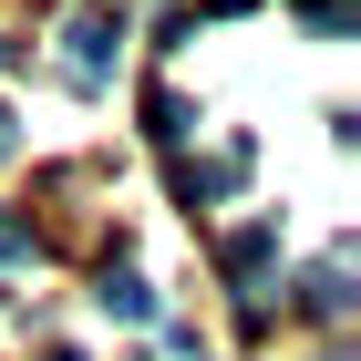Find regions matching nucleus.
I'll list each match as a JSON object with an SVG mask.
<instances>
[{"label": "nucleus", "mask_w": 361, "mask_h": 361, "mask_svg": "<svg viewBox=\"0 0 361 361\" xmlns=\"http://www.w3.org/2000/svg\"><path fill=\"white\" fill-rule=\"evenodd\" d=\"M238 176H248V145H227L217 166H186V176H176V196H186V207H217V196L238 186Z\"/></svg>", "instance_id": "f03ea898"}, {"label": "nucleus", "mask_w": 361, "mask_h": 361, "mask_svg": "<svg viewBox=\"0 0 361 361\" xmlns=\"http://www.w3.org/2000/svg\"><path fill=\"white\" fill-rule=\"evenodd\" d=\"M0 258H31V227L21 217H0Z\"/></svg>", "instance_id": "6e6552de"}, {"label": "nucleus", "mask_w": 361, "mask_h": 361, "mask_svg": "<svg viewBox=\"0 0 361 361\" xmlns=\"http://www.w3.org/2000/svg\"><path fill=\"white\" fill-rule=\"evenodd\" d=\"M93 300H104L114 320H155V289H145L135 269H104V279H93Z\"/></svg>", "instance_id": "20e7f679"}, {"label": "nucleus", "mask_w": 361, "mask_h": 361, "mask_svg": "<svg viewBox=\"0 0 361 361\" xmlns=\"http://www.w3.org/2000/svg\"><path fill=\"white\" fill-rule=\"evenodd\" d=\"M62 42H73V83H104V62H114V42H124V21H114V11H73V31H62Z\"/></svg>", "instance_id": "f257e3e1"}, {"label": "nucleus", "mask_w": 361, "mask_h": 361, "mask_svg": "<svg viewBox=\"0 0 361 361\" xmlns=\"http://www.w3.org/2000/svg\"><path fill=\"white\" fill-rule=\"evenodd\" d=\"M11 145H21V135H11V114H0V166H11Z\"/></svg>", "instance_id": "1a4fd4ad"}, {"label": "nucleus", "mask_w": 361, "mask_h": 361, "mask_svg": "<svg viewBox=\"0 0 361 361\" xmlns=\"http://www.w3.org/2000/svg\"><path fill=\"white\" fill-rule=\"evenodd\" d=\"M145 135L176 145V135H186V104H176V93H145Z\"/></svg>", "instance_id": "423d86ee"}, {"label": "nucleus", "mask_w": 361, "mask_h": 361, "mask_svg": "<svg viewBox=\"0 0 361 361\" xmlns=\"http://www.w3.org/2000/svg\"><path fill=\"white\" fill-rule=\"evenodd\" d=\"M269 248H279V227H269V217H248V227H238V238H227L217 258H227V279H238V289H248V279L269 269Z\"/></svg>", "instance_id": "7ed1b4c3"}, {"label": "nucleus", "mask_w": 361, "mask_h": 361, "mask_svg": "<svg viewBox=\"0 0 361 361\" xmlns=\"http://www.w3.org/2000/svg\"><path fill=\"white\" fill-rule=\"evenodd\" d=\"M0 62H11V42H0Z\"/></svg>", "instance_id": "9d476101"}, {"label": "nucleus", "mask_w": 361, "mask_h": 361, "mask_svg": "<svg viewBox=\"0 0 361 361\" xmlns=\"http://www.w3.org/2000/svg\"><path fill=\"white\" fill-rule=\"evenodd\" d=\"M300 11H310L320 31H351V0H300Z\"/></svg>", "instance_id": "0eeeda50"}, {"label": "nucleus", "mask_w": 361, "mask_h": 361, "mask_svg": "<svg viewBox=\"0 0 361 361\" xmlns=\"http://www.w3.org/2000/svg\"><path fill=\"white\" fill-rule=\"evenodd\" d=\"M300 310H310V320H341V310H351V279H341L331 258H320V269L300 279Z\"/></svg>", "instance_id": "39448f33"}]
</instances>
